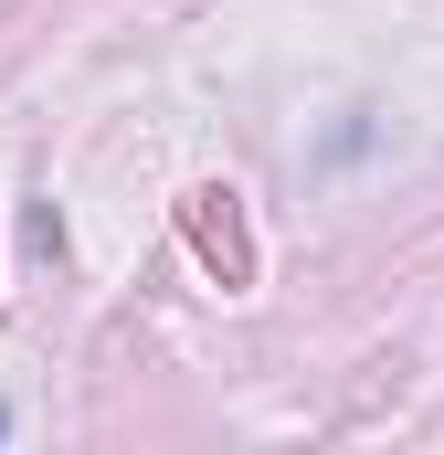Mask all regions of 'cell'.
I'll return each mask as SVG.
<instances>
[{
  "mask_svg": "<svg viewBox=\"0 0 444 455\" xmlns=\"http://www.w3.org/2000/svg\"><path fill=\"white\" fill-rule=\"evenodd\" d=\"M180 233L202 243V265H212L222 286H254V243H243V202H233L222 180H202V191L180 202Z\"/></svg>",
  "mask_w": 444,
  "mask_h": 455,
  "instance_id": "6da1fadb",
  "label": "cell"
}]
</instances>
